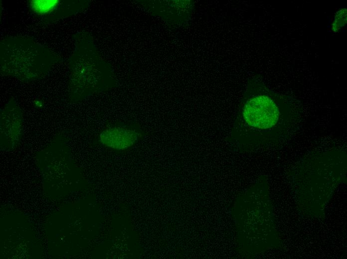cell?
Instances as JSON below:
<instances>
[{"mask_svg": "<svg viewBox=\"0 0 347 259\" xmlns=\"http://www.w3.org/2000/svg\"><path fill=\"white\" fill-rule=\"evenodd\" d=\"M241 113L250 130L276 142L289 134L298 118L288 97L257 82L249 86Z\"/></svg>", "mask_w": 347, "mask_h": 259, "instance_id": "obj_1", "label": "cell"}, {"mask_svg": "<svg viewBox=\"0 0 347 259\" xmlns=\"http://www.w3.org/2000/svg\"><path fill=\"white\" fill-rule=\"evenodd\" d=\"M0 45L1 73L24 82L41 78L61 62L60 56L29 37H6Z\"/></svg>", "mask_w": 347, "mask_h": 259, "instance_id": "obj_2", "label": "cell"}, {"mask_svg": "<svg viewBox=\"0 0 347 259\" xmlns=\"http://www.w3.org/2000/svg\"><path fill=\"white\" fill-rule=\"evenodd\" d=\"M78 0H31L29 9L43 23H51L78 12Z\"/></svg>", "mask_w": 347, "mask_h": 259, "instance_id": "obj_3", "label": "cell"}, {"mask_svg": "<svg viewBox=\"0 0 347 259\" xmlns=\"http://www.w3.org/2000/svg\"><path fill=\"white\" fill-rule=\"evenodd\" d=\"M22 117L14 100H10L0 113V139L12 145L21 137Z\"/></svg>", "mask_w": 347, "mask_h": 259, "instance_id": "obj_4", "label": "cell"}, {"mask_svg": "<svg viewBox=\"0 0 347 259\" xmlns=\"http://www.w3.org/2000/svg\"><path fill=\"white\" fill-rule=\"evenodd\" d=\"M140 137V133L135 130L115 126L104 130L100 134L99 141L110 148L123 150L133 146Z\"/></svg>", "mask_w": 347, "mask_h": 259, "instance_id": "obj_5", "label": "cell"}, {"mask_svg": "<svg viewBox=\"0 0 347 259\" xmlns=\"http://www.w3.org/2000/svg\"><path fill=\"white\" fill-rule=\"evenodd\" d=\"M347 9L343 8L336 12L331 25V30L334 33L340 31L347 23Z\"/></svg>", "mask_w": 347, "mask_h": 259, "instance_id": "obj_6", "label": "cell"}]
</instances>
